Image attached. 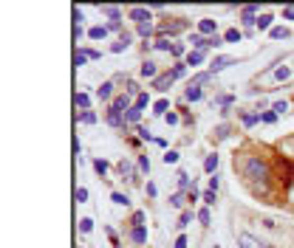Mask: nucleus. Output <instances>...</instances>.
<instances>
[{"mask_svg": "<svg viewBox=\"0 0 294 248\" xmlns=\"http://www.w3.org/2000/svg\"><path fill=\"white\" fill-rule=\"evenodd\" d=\"M237 246L240 248H269V243L258 240V237L249 234V231H240V234H237Z\"/></svg>", "mask_w": 294, "mask_h": 248, "instance_id": "f03ea898", "label": "nucleus"}, {"mask_svg": "<svg viewBox=\"0 0 294 248\" xmlns=\"http://www.w3.org/2000/svg\"><path fill=\"white\" fill-rule=\"evenodd\" d=\"M184 74H187V62H176V65H173V76L181 79Z\"/></svg>", "mask_w": 294, "mask_h": 248, "instance_id": "79ce46f5", "label": "nucleus"}, {"mask_svg": "<svg viewBox=\"0 0 294 248\" xmlns=\"http://www.w3.org/2000/svg\"><path fill=\"white\" fill-rule=\"evenodd\" d=\"M167 110H170V101L167 99H158L156 104H153V113H156V116H167Z\"/></svg>", "mask_w": 294, "mask_h": 248, "instance_id": "bb28decb", "label": "nucleus"}, {"mask_svg": "<svg viewBox=\"0 0 294 248\" xmlns=\"http://www.w3.org/2000/svg\"><path fill=\"white\" fill-rule=\"evenodd\" d=\"M90 228H93V220H90V217H82V220H79V231H82V234H90Z\"/></svg>", "mask_w": 294, "mask_h": 248, "instance_id": "ea45409f", "label": "nucleus"}, {"mask_svg": "<svg viewBox=\"0 0 294 248\" xmlns=\"http://www.w3.org/2000/svg\"><path fill=\"white\" fill-rule=\"evenodd\" d=\"M173 82H176V76H173V71H167V74H158V76L153 79V88H156L158 93H164V90H170Z\"/></svg>", "mask_w": 294, "mask_h": 248, "instance_id": "39448f33", "label": "nucleus"}, {"mask_svg": "<svg viewBox=\"0 0 294 248\" xmlns=\"http://www.w3.org/2000/svg\"><path fill=\"white\" fill-rule=\"evenodd\" d=\"M283 17H286V20H294V6H289V9H283Z\"/></svg>", "mask_w": 294, "mask_h": 248, "instance_id": "13d9d810", "label": "nucleus"}, {"mask_svg": "<svg viewBox=\"0 0 294 248\" xmlns=\"http://www.w3.org/2000/svg\"><path fill=\"white\" fill-rule=\"evenodd\" d=\"M77 107H82V110H88V107H90V96H88V93H77Z\"/></svg>", "mask_w": 294, "mask_h": 248, "instance_id": "4c0bfd02", "label": "nucleus"}, {"mask_svg": "<svg viewBox=\"0 0 294 248\" xmlns=\"http://www.w3.org/2000/svg\"><path fill=\"white\" fill-rule=\"evenodd\" d=\"M108 167H111V164H108L105 158H96V161H93V169H96V175H99V178H105V175H108Z\"/></svg>", "mask_w": 294, "mask_h": 248, "instance_id": "5701e85b", "label": "nucleus"}, {"mask_svg": "<svg viewBox=\"0 0 294 248\" xmlns=\"http://www.w3.org/2000/svg\"><path fill=\"white\" fill-rule=\"evenodd\" d=\"M139 74H142L145 79H156V76H158L156 62H153V59H145V62H142V68H139Z\"/></svg>", "mask_w": 294, "mask_h": 248, "instance_id": "9b49d317", "label": "nucleus"}, {"mask_svg": "<svg viewBox=\"0 0 294 248\" xmlns=\"http://www.w3.org/2000/svg\"><path fill=\"white\" fill-rule=\"evenodd\" d=\"M198 220H201V225H209V220H212V214H209V206L198 209Z\"/></svg>", "mask_w": 294, "mask_h": 248, "instance_id": "e433bc0d", "label": "nucleus"}, {"mask_svg": "<svg viewBox=\"0 0 294 248\" xmlns=\"http://www.w3.org/2000/svg\"><path fill=\"white\" fill-rule=\"evenodd\" d=\"M161 161H164V164H178V152H176V149H167V152H164V155H161Z\"/></svg>", "mask_w": 294, "mask_h": 248, "instance_id": "f704fd0d", "label": "nucleus"}, {"mask_svg": "<svg viewBox=\"0 0 294 248\" xmlns=\"http://www.w3.org/2000/svg\"><path fill=\"white\" fill-rule=\"evenodd\" d=\"M153 48H156V51H170V54H173L176 43H170V40H164V37H158L156 43H153Z\"/></svg>", "mask_w": 294, "mask_h": 248, "instance_id": "4be33fe9", "label": "nucleus"}, {"mask_svg": "<svg viewBox=\"0 0 294 248\" xmlns=\"http://www.w3.org/2000/svg\"><path fill=\"white\" fill-rule=\"evenodd\" d=\"M147 195H150V198H156V183H150V180H147Z\"/></svg>", "mask_w": 294, "mask_h": 248, "instance_id": "052dcab7", "label": "nucleus"}, {"mask_svg": "<svg viewBox=\"0 0 294 248\" xmlns=\"http://www.w3.org/2000/svg\"><path fill=\"white\" fill-rule=\"evenodd\" d=\"M108 31H122V20H116V23H108Z\"/></svg>", "mask_w": 294, "mask_h": 248, "instance_id": "6e6d98bb", "label": "nucleus"}, {"mask_svg": "<svg viewBox=\"0 0 294 248\" xmlns=\"http://www.w3.org/2000/svg\"><path fill=\"white\" fill-rule=\"evenodd\" d=\"M269 37L271 40H286V37H289V28H286V25H274L269 31Z\"/></svg>", "mask_w": 294, "mask_h": 248, "instance_id": "a878e982", "label": "nucleus"}, {"mask_svg": "<svg viewBox=\"0 0 294 248\" xmlns=\"http://www.w3.org/2000/svg\"><path fill=\"white\" fill-rule=\"evenodd\" d=\"M82 51H85V54H88V59H93V62H96V59H102V51H96V48H82Z\"/></svg>", "mask_w": 294, "mask_h": 248, "instance_id": "09e8293b", "label": "nucleus"}, {"mask_svg": "<svg viewBox=\"0 0 294 248\" xmlns=\"http://www.w3.org/2000/svg\"><path fill=\"white\" fill-rule=\"evenodd\" d=\"M212 79V74L206 71V74H198V76H192V82H190V88H201V85H206Z\"/></svg>", "mask_w": 294, "mask_h": 248, "instance_id": "b1692460", "label": "nucleus"}, {"mask_svg": "<svg viewBox=\"0 0 294 248\" xmlns=\"http://www.w3.org/2000/svg\"><path fill=\"white\" fill-rule=\"evenodd\" d=\"M119 172H122V178H127L130 183H136V180H139V175H136V169H133V164H130V161H122V164H119Z\"/></svg>", "mask_w": 294, "mask_h": 248, "instance_id": "f8f14e48", "label": "nucleus"}, {"mask_svg": "<svg viewBox=\"0 0 294 248\" xmlns=\"http://www.w3.org/2000/svg\"><path fill=\"white\" fill-rule=\"evenodd\" d=\"M99 11H102V14H105V17H111V23L122 20V11L116 9V6H99Z\"/></svg>", "mask_w": 294, "mask_h": 248, "instance_id": "dca6fc26", "label": "nucleus"}, {"mask_svg": "<svg viewBox=\"0 0 294 248\" xmlns=\"http://www.w3.org/2000/svg\"><path fill=\"white\" fill-rule=\"evenodd\" d=\"M271 110L277 113V116H283V113L289 110V101H274V107H271Z\"/></svg>", "mask_w": 294, "mask_h": 248, "instance_id": "49530a36", "label": "nucleus"}, {"mask_svg": "<svg viewBox=\"0 0 294 248\" xmlns=\"http://www.w3.org/2000/svg\"><path fill=\"white\" fill-rule=\"evenodd\" d=\"M77 200H79V203L88 200V189H85V186H79V189H77Z\"/></svg>", "mask_w": 294, "mask_h": 248, "instance_id": "3c124183", "label": "nucleus"}, {"mask_svg": "<svg viewBox=\"0 0 294 248\" xmlns=\"http://www.w3.org/2000/svg\"><path fill=\"white\" fill-rule=\"evenodd\" d=\"M181 54H184V45L176 43V48H173V56H181Z\"/></svg>", "mask_w": 294, "mask_h": 248, "instance_id": "680f3d73", "label": "nucleus"}, {"mask_svg": "<svg viewBox=\"0 0 294 248\" xmlns=\"http://www.w3.org/2000/svg\"><path fill=\"white\" fill-rule=\"evenodd\" d=\"M176 248H187V237H184V234L176 237Z\"/></svg>", "mask_w": 294, "mask_h": 248, "instance_id": "5fc2aeb1", "label": "nucleus"}, {"mask_svg": "<svg viewBox=\"0 0 294 248\" xmlns=\"http://www.w3.org/2000/svg\"><path fill=\"white\" fill-rule=\"evenodd\" d=\"M198 34H206V37H215L218 34V25H215V20H209V17H204V20H198Z\"/></svg>", "mask_w": 294, "mask_h": 248, "instance_id": "6e6552de", "label": "nucleus"}, {"mask_svg": "<svg viewBox=\"0 0 294 248\" xmlns=\"http://www.w3.org/2000/svg\"><path fill=\"white\" fill-rule=\"evenodd\" d=\"M139 122H142V110H139V107L133 104L130 110L124 113V124H139Z\"/></svg>", "mask_w": 294, "mask_h": 248, "instance_id": "a211bd4d", "label": "nucleus"}, {"mask_svg": "<svg viewBox=\"0 0 294 248\" xmlns=\"http://www.w3.org/2000/svg\"><path fill=\"white\" fill-rule=\"evenodd\" d=\"M111 200L116 203V206H130V198H127V195H122V192H113Z\"/></svg>", "mask_w": 294, "mask_h": 248, "instance_id": "cd10ccee", "label": "nucleus"}, {"mask_svg": "<svg viewBox=\"0 0 294 248\" xmlns=\"http://www.w3.org/2000/svg\"><path fill=\"white\" fill-rule=\"evenodd\" d=\"M127 17H130L133 23H139V25H142V23H150V9H145V6H133V9L127 11Z\"/></svg>", "mask_w": 294, "mask_h": 248, "instance_id": "0eeeda50", "label": "nucleus"}, {"mask_svg": "<svg viewBox=\"0 0 294 248\" xmlns=\"http://www.w3.org/2000/svg\"><path fill=\"white\" fill-rule=\"evenodd\" d=\"M229 65H237V59H232V56H215L212 65H209V74H221V71H226Z\"/></svg>", "mask_w": 294, "mask_h": 248, "instance_id": "20e7f679", "label": "nucleus"}, {"mask_svg": "<svg viewBox=\"0 0 294 248\" xmlns=\"http://www.w3.org/2000/svg\"><path fill=\"white\" fill-rule=\"evenodd\" d=\"M226 40L221 37V34H215V37H206V48H221Z\"/></svg>", "mask_w": 294, "mask_h": 248, "instance_id": "473e14b6", "label": "nucleus"}, {"mask_svg": "<svg viewBox=\"0 0 294 248\" xmlns=\"http://www.w3.org/2000/svg\"><path fill=\"white\" fill-rule=\"evenodd\" d=\"M170 206H176V209H181V206H184V192H176V195L170 198Z\"/></svg>", "mask_w": 294, "mask_h": 248, "instance_id": "c03bdc74", "label": "nucleus"}, {"mask_svg": "<svg viewBox=\"0 0 294 248\" xmlns=\"http://www.w3.org/2000/svg\"><path fill=\"white\" fill-rule=\"evenodd\" d=\"M178 186H181V192H184V189H190V175H187L184 169L178 172Z\"/></svg>", "mask_w": 294, "mask_h": 248, "instance_id": "37998d69", "label": "nucleus"}, {"mask_svg": "<svg viewBox=\"0 0 294 248\" xmlns=\"http://www.w3.org/2000/svg\"><path fill=\"white\" fill-rule=\"evenodd\" d=\"M212 248H221V246H212Z\"/></svg>", "mask_w": 294, "mask_h": 248, "instance_id": "e2e57ef3", "label": "nucleus"}, {"mask_svg": "<svg viewBox=\"0 0 294 248\" xmlns=\"http://www.w3.org/2000/svg\"><path fill=\"white\" fill-rule=\"evenodd\" d=\"M218 183H221V180H218V175H212V178H209V189L218 192Z\"/></svg>", "mask_w": 294, "mask_h": 248, "instance_id": "bf43d9fd", "label": "nucleus"}, {"mask_svg": "<svg viewBox=\"0 0 294 248\" xmlns=\"http://www.w3.org/2000/svg\"><path fill=\"white\" fill-rule=\"evenodd\" d=\"M136 107H139V110H145L147 104H150V96H147V93H139V96H136V101H133Z\"/></svg>", "mask_w": 294, "mask_h": 248, "instance_id": "58836bf2", "label": "nucleus"}, {"mask_svg": "<svg viewBox=\"0 0 294 248\" xmlns=\"http://www.w3.org/2000/svg\"><path fill=\"white\" fill-rule=\"evenodd\" d=\"M184 96H187V101H198L204 96V90L201 88H187V93H184Z\"/></svg>", "mask_w": 294, "mask_h": 248, "instance_id": "c85d7f7f", "label": "nucleus"}, {"mask_svg": "<svg viewBox=\"0 0 294 248\" xmlns=\"http://www.w3.org/2000/svg\"><path fill=\"white\" fill-rule=\"evenodd\" d=\"M139 138H142V141H156V138H153V133H150L147 127H139Z\"/></svg>", "mask_w": 294, "mask_h": 248, "instance_id": "de8ad7c7", "label": "nucleus"}, {"mask_svg": "<svg viewBox=\"0 0 294 248\" xmlns=\"http://www.w3.org/2000/svg\"><path fill=\"white\" fill-rule=\"evenodd\" d=\"M187 25H190V23H187V20H176V23H161V25H158V37H164V40H167V34H170V37H173V34L184 31Z\"/></svg>", "mask_w": 294, "mask_h": 248, "instance_id": "7ed1b4c3", "label": "nucleus"}, {"mask_svg": "<svg viewBox=\"0 0 294 248\" xmlns=\"http://www.w3.org/2000/svg\"><path fill=\"white\" fill-rule=\"evenodd\" d=\"M240 23H243V25L258 23V6H243V9H240Z\"/></svg>", "mask_w": 294, "mask_h": 248, "instance_id": "1a4fd4ad", "label": "nucleus"}, {"mask_svg": "<svg viewBox=\"0 0 294 248\" xmlns=\"http://www.w3.org/2000/svg\"><path fill=\"white\" fill-rule=\"evenodd\" d=\"M235 167H240V175L246 180H260V183H266V180L271 178V172H269V164L263 161L260 155H243L240 161L235 158Z\"/></svg>", "mask_w": 294, "mask_h": 248, "instance_id": "f257e3e1", "label": "nucleus"}, {"mask_svg": "<svg viewBox=\"0 0 294 248\" xmlns=\"http://www.w3.org/2000/svg\"><path fill=\"white\" fill-rule=\"evenodd\" d=\"M240 37H243V34L237 31V28H229V31L224 34V40H226V43H240Z\"/></svg>", "mask_w": 294, "mask_h": 248, "instance_id": "72a5a7b5", "label": "nucleus"}, {"mask_svg": "<svg viewBox=\"0 0 294 248\" xmlns=\"http://www.w3.org/2000/svg\"><path fill=\"white\" fill-rule=\"evenodd\" d=\"M105 37H108V25H93L88 31V40H93V43H96V40H105Z\"/></svg>", "mask_w": 294, "mask_h": 248, "instance_id": "2eb2a0df", "label": "nucleus"}, {"mask_svg": "<svg viewBox=\"0 0 294 248\" xmlns=\"http://www.w3.org/2000/svg\"><path fill=\"white\" fill-rule=\"evenodd\" d=\"M192 217H198V214H192V212H181V217H178V228H187V225L192 223Z\"/></svg>", "mask_w": 294, "mask_h": 248, "instance_id": "c756f323", "label": "nucleus"}, {"mask_svg": "<svg viewBox=\"0 0 294 248\" xmlns=\"http://www.w3.org/2000/svg\"><path fill=\"white\" fill-rule=\"evenodd\" d=\"M271 20H274L271 14H260V17H258V23H255V25H258L260 31H269V28H271Z\"/></svg>", "mask_w": 294, "mask_h": 248, "instance_id": "393cba45", "label": "nucleus"}, {"mask_svg": "<svg viewBox=\"0 0 294 248\" xmlns=\"http://www.w3.org/2000/svg\"><path fill=\"white\" fill-rule=\"evenodd\" d=\"M111 96H113V82H102L99 88H96V99L108 101Z\"/></svg>", "mask_w": 294, "mask_h": 248, "instance_id": "4468645a", "label": "nucleus"}, {"mask_svg": "<svg viewBox=\"0 0 294 248\" xmlns=\"http://www.w3.org/2000/svg\"><path fill=\"white\" fill-rule=\"evenodd\" d=\"M260 119H263V122H266V124H271V122H274V119H277V113H274V110H269V113H263Z\"/></svg>", "mask_w": 294, "mask_h": 248, "instance_id": "864d4df0", "label": "nucleus"}, {"mask_svg": "<svg viewBox=\"0 0 294 248\" xmlns=\"http://www.w3.org/2000/svg\"><path fill=\"white\" fill-rule=\"evenodd\" d=\"M130 240H133L136 246H145V243H147V228H145V225H133Z\"/></svg>", "mask_w": 294, "mask_h": 248, "instance_id": "ddd939ff", "label": "nucleus"}, {"mask_svg": "<svg viewBox=\"0 0 294 248\" xmlns=\"http://www.w3.org/2000/svg\"><path fill=\"white\" fill-rule=\"evenodd\" d=\"M164 122H167V124H178V116H176V113H167V116H164Z\"/></svg>", "mask_w": 294, "mask_h": 248, "instance_id": "4d7b16f0", "label": "nucleus"}, {"mask_svg": "<svg viewBox=\"0 0 294 248\" xmlns=\"http://www.w3.org/2000/svg\"><path fill=\"white\" fill-rule=\"evenodd\" d=\"M201 200L206 203V206H212V203H215V192H212V189H206V192L201 195Z\"/></svg>", "mask_w": 294, "mask_h": 248, "instance_id": "8fccbe9b", "label": "nucleus"}, {"mask_svg": "<svg viewBox=\"0 0 294 248\" xmlns=\"http://www.w3.org/2000/svg\"><path fill=\"white\" fill-rule=\"evenodd\" d=\"M79 122H82V124H93V122H96V113H93V110H82V113H79Z\"/></svg>", "mask_w": 294, "mask_h": 248, "instance_id": "c9c22d12", "label": "nucleus"}, {"mask_svg": "<svg viewBox=\"0 0 294 248\" xmlns=\"http://www.w3.org/2000/svg\"><path fill=\"white\" fill-rule=\"evenodd\" d=\"M74 65H77V68L88 65V54H85V51H82V48H79V51H77V56H74Z\"/></svg>", "mask_w": 294, "mask_h": 248, "instance_id": "a19ab883", "label": "nucleus"}, {"mask_svg": "<svg viewBox=\"0 0 294 248\" xmlns=\"http://www.w3.org/2000/svg\"><path fill=\"white\" fill-rule=\"evenodd\" d=\"M215 169H218V155H206L204 158V172H206V175H215Z\"/></svg>", "mask_w": 294, "mask_h": 248, "instance_id": "6ab92c4d", "label": "nucleus"}, {"mask_svg": "<svg viewBox=\"0 0 294 248\" xmlns=\"http://www.w3.org/2000/svg\"><path fill=\"white\" fill-rule=\"evenodd\" d=\"M204 59H206V54H204V51H190V54H187V65H204Z\"/></svg>", "mask_w": 294, "mask_h": 248, "instance_id": "aec40b11", "label": "nucleus"}, {"mask_svg": "<svg viewBox=\"0 0 294 248\" xmlns=\"http://www.w3.org/2000/svg\"><path fill=\"white\" fill-rule=\"evenodd\" d=\"M215 138H218V141L229 138V124H218V127H215Z\"/></svg>", "mask_w": 294, "mask_h": 248, "instance_id": "7c9ffc66", "label": "nucleus"}, {"mask_svg": "<svg viewBox=\"0 0 294 248\" xmlns=\"http://www.w3.org/2000/svg\"><path fill=\"white\" fill-rule=\"evenodd\" d=\"M212 104H218V107H224L221 113H229V107L235 104V96H215V101Z\"/></svg>", "mask_w": 294, "mask_h": 248, "instance_id": "f3484780", "label": "nucleus"}, {"mask_svg": "<svg viewBox=\"0 0 294 248\" xmlns=\"http://www.w3.org/2000/svg\"><path fill=\"white\" fill-rule=\"evenodd\" d=\"M145 220H147V214L139 209V212H133V225H145Z\"/></svg>", "mask_w": 294, "mask_h": 248, "instance_id": "a18cd8bd", "label": "nucleus"}, {"mask_svg": "<svg viewBox=\"0 0 294 248\" xmlns=\"http://www.w3.org/2000/svg\"><path fill=\"white\" fill-rule=\"evenodd\" d=\"M139 167H142V172H150V158L142 155V158H139Z\"/></svg>", "mask_w": 294, "mask_h": 248, "instance_id": "603ef678", "label": "nucleus"}, {"mask_svg": "<svg viewBox=\"0 0 294 248\" xmlns=\"http://www.w3.org/2000/svg\"><path fill=\"white\" fill-rule=\"evenodd\" d=\"M130 45H133V34L122 31V34H119V40H116V43L111 45V51H113V54H122V51H127Z\"/></svg>", "mask_w": 294, "mask_h": 248, "instance_id": "423d86ee", "label": "nucleus"}, {"mask_svg": "<svg viewBox=\"0 0 294 248\" xmlns=\"http://www.w3.org/2000/svg\"><path fill=\"white\" fill-rule=\"evenodd\" d=\"M153 31H156V28H153V23H142V25H139V37H153Z\"/></svg>", "mask_w": 294, "mask_h": 248, "instance_id": "2f4dec72", "label": "nucleus"}, {"mask_svg": "<svg viewBox=\"0 0 294 248\" xmlns=\"http://www.w3.org/2000/svg\"><path fill=\"white\" fill-rule=\"evenodd\" d=\"M292 71H294V68H283V65H277L266 79H271V82H286V79L292 76Z\"/></svg>", "mask_w": 294, "mask_h": 248, "instance_id": "9d476101", "label": "nucleus"}, {"mask_svg": "<svg viewBox=\"0 0 294 248\" xmlns=\"http://www.w3.org/2000/svg\"><path fill=\"white\" fill-rule=\"evenodd\" d=\"M240 122H243V127H255L260 122V113H240Z\"/></svg>", "mask_w": 294, "mask_h": 248, "instance_id": "412c9836", "label": "nucleus"}]
</instances>
